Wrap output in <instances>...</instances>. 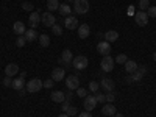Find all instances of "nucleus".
I'll return each mask as SVG.
<instances>
[{
	"label": "nucleus",
	"instance_id": "e433bc0d",
	"mask_svg": "<svg viewBox=\"0 0 156 117\" xmlns=\"http://www.w3.org/2000/svg\"><path fill=\"white\" fill-rule=\"evenodd\" d=\"M66 114H67L69 117H72V115H76V114H78V111H76V108H75V106H70V108L66 111Z\"/></svg>",
	"mask_w": 156,
	"mask_h": 117
},
{
	"label": "nucleus",
	"instance_id": "a19ab883",
	"mask_svg": "<svg viewBox=\"0 0 156 117\" xmlns=\"http://www.w3.org/2000/svg\"><path fill=\"white\" fill-rule=\"evenodd\" d=\"M51 86H53V80H47V81H44V87L50 89Z\"/></svg>",
	"mask_w": 156,
	"mask_h": 117
},
{
	"label": "nucleus",
	"instance_id": "cd10ccee",
	"mask_svg": "<svg viewBox=\"0 0 156 117\" xmlns=\"http://www.w3.org/2000/svg\"><path fill=\"white\" fill-rule=\"evenodd\" d=\"M150 6V0H139V11H145Z\"/></svg>",
	"mask_w": 156,
	"mask_h": 117
},
{
	"label": "nucleus",
	"instance_id": "c756f323",
	"mask_svg": "<svg viewBox=\"0 0 156 117\" xmlns=\"http://www.w3.org/2000/svg\"><path fill=\"white\" fill-rule=\"evenodd\" d=\"M25 44H27V39H25V36H23V34L17 36V39H16V45H17V47H23Z\"/></svg>",
	"mask_w": 156,
	"mask_h": 117
},
{
	"label": "nucleus",
	"instance_id": "f257e3e1",
	"mask_svg": "<svg viewBox=\"0 0 156 117\" xmlns=\"http://www.w3.org/2000/svg\"><path fill=\"white\" fill-rule=\"evenodd\" d=\"M73 11L76 14H86L89 11V2L87 0H75L73 2Z\"/></svg>",
	"mask_w": 156,
	"mask_h": 117
},
{
	"label": "nucleus",
	"instance_id": "49530a36",
	"mask_svg": "<svg viewBox=\"0 0 156 117\" xmlns=\"http://www.w3.org/2000/svg\"><path fill=\"white\" fill-rule=\"evenodd\" d=\"M58 117H69V115H67V114H66V112H62V114H59V115H58Z\"/></svg>",
	"mask_w": 156,
	"mask_h": 117
},
{
	"label": "nucleus",
	"instance_id": "20e7f679",
	"mask_svg": "<svg viewBox=\"0 0 156 117\" xmlns=\"http://www.w3.org/2000/svg\"><path fill=\"white\" fill-rule=\"evenodd\" d=\"M44 86V83L39 80V78H33V80H30L28 83H27V90L28 92H37V90H41V87Z\"/></svg>",
	"mask_w": 156,
	"mask_h": 117
},
{
	"label": "nucleus",
	"instance_id": "c9c22d12",
	"mask_svg": "<svg viewBox=\"0 0 156 117\" xmlns=\"http://www.w3.org/2000/svg\"><path fill=\"white\" fill-rule=\"evenodd\" d=\"M76 95H78V97H86V95H87V90H86L84 87H78V89H76Z\"/></svg>",
	"mask_w": 156,
	"mask_h": 117
},
{
	"label": "nucleus",
	"instance_id": "09e8293b",
	"mask_svg": "<svg viewBox=\"0 0 156 117\" xmlns=\"http://www.w3.org/2000/svg\"><path fill=\"white\" fill-rule=\"evenodd\" d=\"M67 2H75V0H67Z\"/></svg>",
	"mask_w": 156,
	"mask_h": 117
},
{
	"label": "nucleus",
	"instance_id": "bb28decb",
	"mask_svg": "<svg viewBox=\"0 0 156 117\" xmlns=\"http://www.w3.org/2000/svg\"><path fill=\"white\" fill-rule=\"evenodd\" d=\"M58 8H59V2H58V0H47V9L50 12L56 11Z\"/></svg>",
	"mask_w": 156,
	"mask_h": 117
},
{
	"label": "nucleus",
	"instance_id": "f3484780",
	"mask_svg": "<svg viewBox=\"0 0 156 117\" xmlns=\"http://www.w3.org/2000/svg\"><path fill=\"white\" fill-rule=\"evenodd\" d=\"M12 30H14V33L16 34H25V31H27V28H25V23L23 22H20V20H17V22H14V25H12Z\"/></svg>",
	"mask_w": 156,
	"mask_h": 117
},
{
	"label": "nucleus",
	"instance_id": "f8f14e48",
	"mask_svg": "<svg viewBox=\"0 0 156 117\" xmlns=\"http://www.w3.org/2000/svg\"><path fill=\"white\" fill-rule=\"evenodd\" d=\"M64 75H66V70H64L62 67H56V69H53V72H51V80L61 81V80H64Z\"/></svg>",
	"mask_w": 156,
	"mask_h": 117
},
{
	"label": "nucleus",
	"instance_id": "2f4dec72",
	"mask_svg": "<svg viewBox=\"0 0 156 117\" xmlns=\"http://www.w3.org/2000/svg\"><path fill=\"white\" fill-rule=\"evenodd\" d=\"M98 87H100V84L97 81H90L89 83V90L90 92H98Z\"/></svg>",
	"mask_w": 156,
	"mask_h": 117
},
{
	"label": "nucleus",
	"instance_id": "4be33fe9",
	"mask_svg": "<svg viewBox=\"0 0 156 117\" xmlns=\"http://www.w3.org/2000/svg\"><path fill=\"white\" fill-rule=\"evenodd\" d=\"M101 112L105 114V115H114V114H115V106L112 105V103H108V105H103Z\"/></svg>",
	"mask_w": 156,
	"mask_h": 117
},
{
	"label": "nucleus",
	"instance_id": "58836bf2",
	"mask_svg": "<svg viewBox=\"0 0 156 117\" xmlns=\"http://www.w3.org/2000/svg\"><path fill=\"white\" fill-rule=\"evenodd\" d=\"M69 108H70V101H67V100H64V101H62V108H61V109H62L64 112H66V111H67Z\"/></svg>",
	"mask_w": 156,
	"mask_h": 117
},
{
	"label": "nucleus",
	"instance_id": "a211bd4d",
	"mask_svg": "<svg viewBox=\"0 0 156 117\" xmlns=\"http://www.w3.org/2000/svg\"><path fill=\"white\" fill-rule=\"evenodd\" d=\"M145 73H147V67H145V66H140V67H139L134 73H131V76H133L134 83H136V81H139L140 78H144V75H145Z\"/></svg>",
	"mask_w": 156,
	"mask_h": 117
},
{
	"label": "nucleus",
	"instance_id": "7ed1b4c3",
	"mask_svg": "<svg viewBox=\"0 0 156 117\" xmlns=\"http://www.w3.org/2000/svg\"><path fill=\"white\" fill-rule=\"evenodd\" d=\"M100 67H101L103 72H112V69H114V58H111L109 55L103 56V59L100 62Z\"/></svg>",
	"mask_w": 156,
	"mask_h": 117
},
{
	"label": "nucleus",
	"instance_id": "4c0bfd02",
	"mask_svg": "<svg viewBox=\"0 0 156 117\" xmlns=\"http://www.w3.org/2000/svg\"><path fill=\"white\" fill-rule=\"evenodd\" d=\"M22 8L28 12V11H31V9H33V3H30V2H23V3H22Z\"/></svg>",
	"mask_w": 156,
	"mask_h": 117
},
{
	"label": "nucleus",
	"instance_id": "ea45409f",
	"mask_svg": "<svg viewBox=\"0 0 156 117\" xmlns=\"http://www.w3.org/2000/svg\"><path fill=\"white\" fill-rule=\"evenodd\" d=\"M114 100H115V95H114L112 92H108V94H106V101H109V103H112Z\"/></svg>",
	"mask_w": 156,
	"mask_h": 117
},
{
	"label": "nucleus",
	"instance_id": "79ce46f5",
	"mask_svg": "<svg viewBox=\"0 0 156 117\" xmlns=\"http://www.w3.org/2000/svg\"><path fill=\"white\" fill-rule=\"evenodd\" d=\"M78 117H92V114H90L89 111H83V112L78 114Z\"/></svg>",
	"mask_w": 156,
	"mask_h": 117
},
{
	"label": "nucleus",
	"instance_id": "4468645a",
	"mask_svg": "<svg viewBox=\"0 0 156 117\" xmlns=\"http://www.w3.org/2000/svg\"><path fill=\"white\" fill-rule=\"evenodd\" d=\"M89 34H90L89 25L87 23H81L80 27H78V37H80V39H86Z\"/></svg>",
	"mask_w": 156,
	"mask_h": 117
},
{
	"label": "nucleus",
	"instance_id": "72a5a7b5",
	"mask_svg": "<svg viewBox=\"0 0 156 117\" xmlns=\"http://www.w3.org/2000/svg\"><path fill=\"white\" fill-rule=\"evenodd\" d=\"M145 12L148 17H156V6H148V9Z\"/></svg>",
	"mask_w": 156,
	"mask_h": 117
},
{
	"label": "nucleus",
	"instance_id": "9d476101",
	"mask_svg": "<svg viewBox=\"0 0 156 117\" xmlns=\"http://www.w3.org/2000/svg\"><path fill=\"white\" fill-rule=\"evenodd\" d=\"M62 25H64L67 30H75V28H78V19L73 17V16H67L66 19H64Z\"/></svg>",
	"mask_w": 156,
	"mask_h": 117
},
{
	"label": "nucleus",
	"instance_id": "aec40b11",
	"mask_svg": "<svg viewBox=\"0 0 156 117\" xmlns=\"http://www.w3.org/2000/svg\"><path fill=\"white\" fill-rule=\"evenodd\" d=\"M23 36H25V39H27V42H33V41H36V39L39 37V34H37V33H36V30H33V28L27 30Z\"/></svg>",
	"mask_w": 156,
	"mask_h": 117
},
{
	"label": "nucleus",
	"instance_id": "5701e85b",
	"mask_svg": "<svg viewBox=\"0 0 156 117\" xmlns=\"http://www.w3.org/2000/svg\"><path fill=\"white\" fill-rule=\"evenodd\" d=\"M37 41H39V44H41V47H48L50 45V36L41 33V34H39V37H37Z\"/></svg>",
	"mask_w": 156,
	"mask_h": 117
},
{
	"label": "nucleus",
	"instance_id": "6ab92c4d",
	"mask_svg": "<svg viewBox=\"0 0 156 117\" xmlns=\"http://www.w3.org/2000/svg\"><path fill=\"white\" fill-rule=\"evenodd\" d=\"M50 97H51V100H53L55 103H62L64 100H66V94H64L62 90H55Z\"/></svg>",
	"mask_w": 156,
	"mask_h": 117
},
{
	"label": "nucleus",
	"instance_id": "2eb2a0df",
	"mask_svg": "<svg viewBox=\"0 0 156 117\" xmlns=\"http://www.w3.org/2000/svg\"><path fill=\"white\" fill-rule=\"evenodd\" d=\"M28 20H30V27L34 30L37 25H39V22H41V14H39V12H31Z\"/></svg>",
	"mask_w": 156,
	"mask_h": 117
},
{
	"label": "nucleus",
	"instance_id": "0eeeda50",
	"mask_svg": "<svg viewBox=\"0 0 156 117\" xmlns=\"http://www.w3.org/2000/svg\"><path fill=\"white\" fill-rule=\"evenodd\" d=\"M111 44L109 42H106V41H100L98 42V45H97V51L100 55H103V56H108L109 53H111Z\"/></svg>",
	"mask_w": 156,
	"mask_h": 117
},
{
	"label": "nucleus",
	"instance_id": "9b49d317",
	"mask_svg": "<svg viewBox=\"0 0 156 117\" xmlns=\"http://www.w3.org/2000/svg\"><path fill=\"white\" fill-rule=\"evenodd\" d=\"M100 86L103 87V90H106V92H112L114 87H115V84H114V81L111 80V78H103Z\"/></svg>",
	"mask_w": 156,
	"mask_h": 117
},
{
	"label": "nucleus",
	"instance_id": "8fccbe9b",
	"mask_svg": "<svg viewBox=\"0 0 156 117\" xmlns=\"http://www.w3.org/2000/svg\"><path fill=\"white\" fill-rule=\"evenodd\" d=\"M45 2H47V0H45Z\"/></svg>",
	"mask_w": 156,
	"mask_h": 117
},
{
	"label": "nucleus",
	"instance_id": "c85d7f7f",
	"mask_svg": "<svg viewBox=\"0 0 156 117\" xmlns=\"http://www.w3.org/2000/svg\"><path fill=\"white\" fill-rule=\"evenodd\" d=\"M126 61H128V56L123 55V53H120V55L115 56V62H117V64H125Z\"/></svg>",
	"mask_w": 156,
	"mask_h": 117
},
{
	"label": "nucleus",
	"instance_id": "393cba45",
	"mask_svg": "<svg viewBox=\"0 0 156 117\" xmlns=\"http://www.w3.org/2000/svg\"><path fill=\"white\" fill-rule=\"evenodd\" d=\"M61 59L66 62V64H69V62H72V59H73V55H72V51L70 50H62V55H61Z\"/></svg>",
	"mask_w": 156,
	"mask_h": 117
},
{
	"label": "nucleus",
	"instance_id": "dca6fc26",
	"mask_svg": "<svg viewBox=\"0 0 156 117\" xmlns=\"http://www.w3.org/2000/svg\"><path fill=\"white\" fill-rule=\"evenodd\" d=\"M103 37H105L106 42H115L117 39H119V33L114 31V30H109V31H106L105 34H103Z\"/></svg>",
	"mask_w": 156,
	"mask_h": 117
},
{
	"label": "nucleus",
	"instance_id": "c03bdc74",
	"mask_svg": "<svg viewBox=\"0 0 156 117\" xmlns=\"http://www.w3.org/2000/svg\"><path fill=\"white\" fill-rule=\"evenodd\" d=\"M72 98H73V94H72V92H67V94H66V100H67V101H70Z\"/></svg>",
	"mask_w": 156,
	"mask_h": 117
},
{
	"label": "nucleus",
	"instance_id": "37998d69",
	"mask_svg": "<svg viewBox=\"0 0 156 117\" xmlns=\"http://www.w3.org/2000/svg\"><path fill=\"white\" fill-rule=\"evenodd\" d=\"M125 81H126L128 84H131V83H134V80H133V76H131V73H128V76L125 78Z\"/></svg>",
	"mask_w": 156,
	"mask_h": 117
},
{
	"label": "nucleus",
	"instance_id": "a878e982",
	"mask_svg": "<svg viewBox=\"0 0 156 117\" xmlns=\"http://www.w3.org/2000/svg\"><path fill=\"white\" fill-rule=\"evenodd\" d=\"M58 11H59V14H61V16H66V17H67V16L70 14V11H72V9H70V6H69L67 3H62V5H59Z\"/></svg>",
	"mask_w": 156,
	"mask_h": 117
},
{
	"label": "nucleus",
	"instance_id": "a18cd8bd",
	"mask_svg": "<svg viewBox=\"0 0 156 117\" xmlns=\"http://www.w3.org/2000/svg\"><path fill=\"white\" fill-rule=\"evenodd\" d=\"M112 117H123V114H119V112H115Z\"/></svg>",
	"mask_w": 156,
	"mask_h": 117
},
{
	"label": "nucleus",
	"instance_id": "6e6552de",
	"mask_svg": "<svg viewBox=\"0 0 156 117\" xmlns=\"http://www.w3.org/2000/svg\"><path fill=\"white\" fill-rule=\"evenodd\" d=\"M78 84H80V80H78L76 75H69V76L66 78V86H67L69 90L78 89Z\"/></svg>",
	"mask_w": 156,
	"mask_h": 117
},
{
	"label": "nucleus",
	"instance_id": "39448f33",
	"mask_svg": "<svg viewBox=\"0 0 156 117\" xmlns=\"http://www.w3.org/2000/svg\"><path fill=\"white\" fill-rule=\"evenodd\" d=\"M134 20L136 23L139 25V27H145V25L148 23V16L145 11H136L134 12Z\"/></svg>",
	"mask_w": 156,
	"mask_h": 117
},
{
	"label": "nucleus",
	"instance_id": "423d86ee",
	"mask_svg": "<svg viewBox=\"0 0 156 117\" xmlns=\"http://www.w3.org/2000/svg\"><path fill=\"white\" fill-rule=\"evenodd\" d=\"M41 22L45 25V27H53L55 25V22H56V19H55V16H53V12H50V11H47V12H44V14L41 16Z\"/></svg>",
	"mask_w": 156,
	"mask_h": 117
},
{
	"label": "nucleus",
	"instance_id": "b1692460",
	"mask_svg": "<svg viewBox=\"0 0 156 117\" xmlns=\"http://www.w3.org/2000/svg\"><path fill=\"white\" fill-rule=\"evenodd\" d=\"M23 86H25V83H23V78H14V80H12V89H16V90H22L23 89Z\"/></svg>",
	"mask_w": 156,
	"mask_h": 117
},
{
	"label": "nucleus",
	"instance_id": "de8ad7c7",
	"mask_svg": "<svg viewBox=\"0 0 156 117\" xmlns=\"http://www.w3.org/2000/svg\"><path fill=\"white\" fill-rule=\"evenodd\" d=\"M153 59L156 61V51H154V53H153Z\"/></svg>",
	"mask_w": 156,
	"mask_h": 117
},
{
	"label": "nucleus",
	"instance_id": "f03ea898",
	"mask_svg": "<svg viewBox=\"0 0 156 117\" xmlns=\"http://www.w3.org/2000/svg\"><path fill=\"white\" fill-rule=\"evenodd\" d=\"M87 64H89V61H87V58H86L84 55H80V56H76V58L72 59V66H73L76 70H83V69H86V67H87Z\"/></svg>",
	"mask_w": 156,
	"mask_h": 117
},
{
	"label": "nucleus",
	"instance_id": "473e14b6",
	"mask_svg": "<svg viewBox=\"0 0 156 117\" xmlns=\"http://www.w3.org/2000/svg\"><path fill=\"white\" fill-rule=\"evenodd\" d=\"M95 100H97V103H105L106 101V95H103L101 92H95Z\"/></svg>",
	"mask_w": 156,
	"mask_h": 117
},
{
	"label": "nucleus",
	"instance_id": "1a4fd4ad",
	"mask_svg": "<svg viewBox=\"0 0 156 117\" xmlns=\"http://www.w3.org/2000/svg\"><path fill=\"white\" fill-rule=\"evenodd\" d=\"M83 106H84V109L89 111V112L92 111V109H95V106H97V100H95V97H92V95H86V97H84Z\"/></svg>",
	"mask_w": 156,
	"mask_h": 117
},
{
	"label": "nucleus",
	"instance_id": "7c9ffc66",
	"mask_svg": "<svg viewBox=\"0 0 156 117\" xmlns=\"http://www.w3.org/2000/svg\"><path fill=\"white\" fill-rule=\"evenodd\" d=\"M51 31H53V34H56V36H61L62 34V27L58 25V23H55L53 27H51Z\"/></svg>",
	"mask_w": 156,
	"mask_h": 117
},
{
	"label": "nucleus",
	"instance_id": "412c9836",
	"mask_svg": "<svg viewBox=\"0 0 156 117\" xmlns=\"http://www.w3.org/2000/svg\"><path fill=\"white\" fill-rule=\"evenodd\" d=\"M125 70H126L128 73H134V72L137 70V62L128 59V61L125 62Z\"/></svg>",
	"mask_w": 156,
	"mask_h": 117
},
{
	"label": "nucleus",
	"instance_id": "f704fd0d",
	"mask_svg": "<svg viewBox=\"0 0 156 117\" xmlns=\"http://www.w3.org/2000/svg\"><path fill=\"white\" fill-rule=\"evenodd\" d=\"M3 86L5 87H11L12 86V78L11 76H5L3 78Z\"/></svg>",
	"mask_w": 156,
	"mask_h": 117
},
{
	"label": "nucleus",
	"instance_id": "ddd939ff",
	"mask_svg": "<svg viewBox=\"0 0 156 117\" xmlns=\"http://www.w3.org/2000/svg\"><path fill=\"white\" fill-rule=\"evenodd\" d=\"M17 72H19V66L16 62H11V64H8V66L5 67V73H6V76H16L17 75Z\"/></svg>",
	"mask_w": 156,
	"mask_h": 117
}]
</instances>
